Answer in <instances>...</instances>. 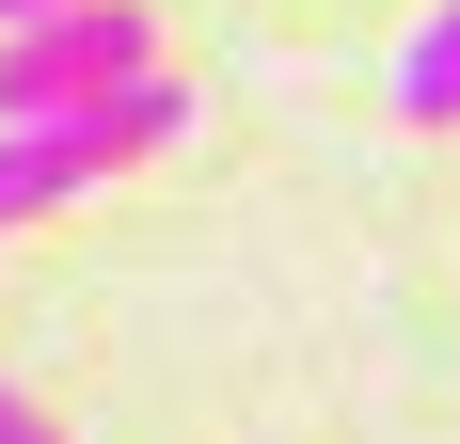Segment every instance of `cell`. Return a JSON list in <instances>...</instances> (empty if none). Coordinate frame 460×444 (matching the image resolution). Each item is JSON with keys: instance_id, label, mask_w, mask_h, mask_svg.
I'll use <instances>...</instances> for the list:
<instances>
[{"instance_id": "obj_1", "label": "cell", "mask_w": 460, "mask_h": 444, "mask_svg": "<svg viewBox=\"0 0 460 444\" xmlns=\"http://www.w3.org/2000/svg\"><path fill=\"white\" fill-rule=\"evenodd\" d=\"M175 128H190V80H128V95H95V111H48V128H0V222H48V207H80L95 175H128V159H159Z\"/></svg>"}, {"instance_id": "obj_2", "label": "cell", "mask_w": 460, "mask_h": 444, "mask_svg": "<svg viewBox=\"0 0 460 444\" xmlns=\"http://www.w3.org/2000/svg\"><path fill=\"white\" fill-rule=\"evenodd\" d=\"M159 80V16L143 0H64V16H16L0 32V128H48V111H95V95Z\"/></svg>"}, {"instance_id": "obj_3", "label": "cell", "mask_w": 460, "mask_h": 444, "mask_svg": "<svg viewBox=\"0 0 460 444\" xmlns=\"http://www.w3.org/2000/svg\"><path fill=\"white\" fill-rule=\"evenodd\" d=\"M397 111H413V128H460V0L397 32Z\"/></svg>"}, {"instance_id": "obj_4", "label": "cell", "mask_w": 460, "mask_h": 444, "mask_svg": "<svg viewBox=\"0 0 460 444\" xmlns=\"http://www.w3.org/2000/svg\"><path fill=\"white\" fill-rule=\"evenodd\" d=\"M0 444H64V429H48V413L16 397V381H0Z\"/></svg>"}, {"instance_id": "obj_5", "label": "cell", "mask_w": 460, "mask_h": 444, "mask_svg": "<svg viewBox=\"0 0 460 444\" xmlns=\"http://www.w3.org/2000/svg\"><path fill=\"white\" fill-rule=\"evenodd\" d=\"M16 16H64V0H0V32H16Z\"/></svg>"}]
</instances>
